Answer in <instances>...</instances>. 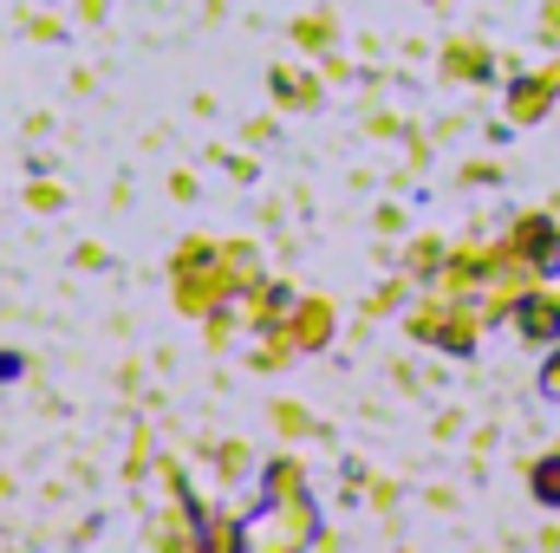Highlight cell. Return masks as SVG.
Here are the masks:
<instances>
[{
  "mask_svg": "<svg viewBox=\"0 0 560 553\" xmlns=\"http://www.w3.org/2000/svg\"><path fill=\"white\" fill-rule=\"evenodd\" d=\"M522 255H528V261H541V268H555V255H560L555 228H548V222H522Z\"/></svg>",
  "mask_w": 560,
  "mask_h": 553,
  "instance_id": "6da1fadb",
  "label": "cell"
},
{
  "mask_svg": "<svg viewBox=\"0 0 560 553\" xmlns=\"http://www.w3.org/2000/svg\"><path fill=\"white\" fill-rule=\"evenodd\" d=\"M535 489H548V495H560V462H548V469H535Z\"/></svg>",
  "mask_w": 560,
  "mask_h": 553,
  "instance_id": "7a4b0ae2",
  "label": "cell"
},
{
  "mask_svg": "<svg viewBox=\"0 0 560 553\" xmlns=\"http://www.w3.org/2000/svg\"><path fill=\"white\" fill-rule=\"evenodd\" d=\"M548 391H555V398H560V358H555V365H548Z\"/></svg>",
  "mask_w": 560,
  "mask_h": 553,
  "instance_id": "3957f363",
  "label": "cell"
}]
</instances>
